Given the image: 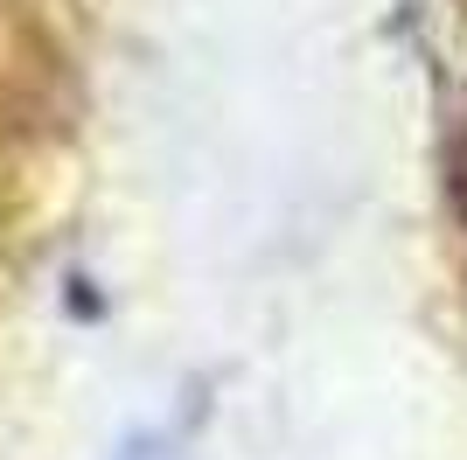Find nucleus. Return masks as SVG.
Segmentation results:
<instances>
[{"label":"nucleus","instance_id":"nucleus-1","mask_svg":"<svg viewBox=\"0 0 467 460\" xmlns=\"http://www.w3.org/2000/svg\"><path fill=\"white\" fill-rule=\"evenodd\" d=\"M126 460H175V454H168V446H161V440H147V446H133V454H126Z\"/></svg>","mask_w":467,"mask_h":460}]
</instances>
